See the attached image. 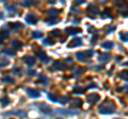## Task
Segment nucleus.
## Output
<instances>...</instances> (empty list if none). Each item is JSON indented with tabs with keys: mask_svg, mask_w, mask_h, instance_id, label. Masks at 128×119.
Returning <instances> with one entry per match:
<instances>
[{
	"mask_svg": "<svg viewBox=\"0 0 128 119\" xmlns=\"http://www.w3.org/2000/svg\"><path fill=\"white\" fill-rule=\"evenodd\" d=\"M48 13H49V16L52 17V14H55V16H56V15L59 13V11H57V10H55V9H51V10H49Z\"/></svg>",
	"mask_w": 128,
	"mask_h": 119,
	"instance_id": "nucleus-23",
	"label": "nucleus"
},
{
	"mask_svg": "<svg viewBox=\"0 0 128 119\" xmlns=\"http://www.w3.org/2000/svg\"><path fill=\"white\" fill-rule=\"evenodd\" d=\"M36 54H38V59L43 60V61H44V59H46V54H45V52H44L43 50H38V51H36Z\"/></svg>",
	"mask_w": 128,
	"mask_h": 119,
	"instance_id": "nucleus-16",
	"label": "nucleus"
},
{
	"mask_svg": "<svg viewBox=\"0 0 128 119\" xmlns=\"http://www.w3.org/2000/svg\"><path fill=\"white\" fill-rule=\"evenodd\" d=\"M13 72L14 73H19V72H21V69L20 68H15V69H13Z\"/></svg>",
	"mask_w": 128,
	"mask_h": 119,
	"instance_id": "nucleus-31",
	"label": "nucleus"
},
{
	"mask_svg": "<svg viewBox=\"0 0 128 119\" xmlns=\"http://www.w3.org/2000/svg\"><path fill=\"white\" fill-rule=\"evenodd\" d=\"M81 44H82L81 39H80V38H76L75 41H73V44L68 45V47H76V46H80Z\"/></svg>",
	"mask_w": 128,
	"mask_h": 119,
	"instance_id": "nucleus-12",
	"label": "nucleus"
},
{
	"mask_svg": "<svg viewBox=\"0 0 128 119\" xmlns=\"http://www.w3.org/2000/svg\"><path fill=\"white\" fill-rule=\"evenodd\" d=\"M80 31H81V30L79 28H73V27L67 28L65 30V32H66V33H68V34H77V33H79Z\"/></svg>",
	"mask_w": 128,
	"mask_h": 119,
	"instance_id": "nucleus-7",
	"label": "nucleus"
},
{
	"mask_svg": "<svg viewBox=\"0 0 128 119\" xmlns=\"http://www.w3.org/2000/svg\"><path fill=\"white\" fill-rule=\"evenodd\" d=\"M124 1V0H115V2H116V3H121V2H123Z\"/></svg>",
	"mask_w": 128,
	"mask_h": 119,
	"instance_id": "nucleus-37",
	"label": "nucleus"
},
{
	"mask_svg": "<svg viewBox=\"0 0 128 119\" xmlns=\"http://www.w3.org/2000/svg\"><path fill=\"white\" fill-rule=\"evenodd\" d=\"M10 103V99L9 98H2L1 99V104H2V106H6L8 105V104Z\"/></svg>",
	"mask_w": 128,
	"mask_h": 119,
	"instance_id": "nucleus-20",
	"label": "nucleus"
},
{
	"mask_svg": "<svg viewBox=\"0 0 128 119\" xmlns=\"http://www.w3.org/2000/svg\"><path fill=\"white\" fill-rule=\"evenodd\" d=\"M49 1H50V2H55L56 0H49Z\"/></svg>",
	"mask_w": 128,
	"mask_h": 119,
	"instance_id": "nucleus-39",
	"label": "nucleus"
},
{
	"mask_svg": "<svg viewBox=\"0 0 128 119\" xmlns=\"http://www.w3.org/2000/svg\"><path fill=\"white\" fill-rule=\"evenodd\" d=\"M84 90H85V88L80 87V86H75V88H74V93L75 94H83Z\"/></svg>",
	"mask_w": 128,
	"mask_h": 119,
	"instance_id": "nucleus-15",
	"label": "nucleus"
},
{
	"mask_svg": "<svg viewBox=\"0 0 128 119\" xmlns=\"http://www.w3.org/2000/svg\"><path fill=\"white\" fill-rule=\"evenodd\" d=\"M62 104H64V103H66L67 102V98H61V101H60Z\"/></svg>",
	"mask_w": 128,
	"mask_h": 119,
	"instance_id": "nucleus-32",
	"label": "nucleus"
},
{
	"mask_svg": "<svg viewBox=\"0 0 128 119\" xmlns=\"http://www.w3.org/2000/svg\"><path fill=\"white\" fill-rule=\"evenodd\" d=\"M55 114H60V115H63V116H78L79 115V113H77V112H74L72 110H68V111H58L56 112Z\"/></svg>",
	"mask_w": 128,
	"mask_h": 119,
	"instance_id": "nucleus-2",
	"label": "nucleus"
},
{
	"mask_svg": "<svg viewBox=\"0 0 128 119\" xmlns=\"http://www.w3.org/2000/svg\"><path fill=\"white\" fill-rule=\"evenodd\" d=\"M83 72H84V69H81V68H79L78 70H76V71H75V76H76V77H79L80 74H82Z\"/></svg>",
	"mask_w": 128,
	"mask_h": 119,
	"instance_id": "nucleus-24",
	"label": "nucleus"
},
{
	"mask_svg": "<svg viewBox=\"0 0 128 119\" xmlns=\"http://www.w3.org/2000/svg\"><path fill=\"white\" fill-rule=\"evenodd\" d=\"M40 81H43V82H47V78H45V77L43 76V74H41L40 76Z\"/></svg>",
	"mask_w": 128,
	"mask_h": 119,
	"instance_id": "nucleus-30",
	"label": "nucleus"
},
{
	"mask_svg": "<svg viewBox=\"0 0 128 119\" xmlns=\"http://www.w3.org/2000/svg\"><path fill=\"white\" fill-rule=\"evenodd\" d=\"M38 107L41 108V111L43 112V113H49V112H50V107H49L48 105H46V104H44V103L38 104Z\"/></svg>",
	"mask_w": 128,
	"mask_h": 119,
	"instance_id": "nucleus-8",
	"label": "nucleus"
},
{
	"mask_svg": "<svg viewBox=\"0 0 128 119\" xmlns=\"http://www.w3.org/2000/svg\"><path fill=\"white\" fill-rule=\"evenodd\" d=\"M2 18V13H0V19Z\"/></svg>",
	"mask_w": 128,
	"mask_h": 119,
	"instance_id": "nucleus-38",
	"label": "nucleus"
},
{
	"mask_svg": "<svg viewBox=\"0 0 128 119\" xmlns=\"http://www.w3.org/2000/svg\"><path fill=\"white\" fill-rule=\"evenodd\" d=\"M127 1H128V0H127Z\"/></svg>",
	"mask_w": 128,
	"mask_h": 119,
	"instance_id": "nucleus-41",
	"label": "nucleus"
},
{
	"mask_svg": "<svg viewBox=\"0 0 128 119\" xmlns=\"http://www.w3.org/2000/svg\"><path fill=\"white\" fill-rule=\"evenodd\" d=\"M88 12L90 13L91 17H95V15H97V13H98V9L95 7L94 6H89Z\"/></svg>",
	"mask_w": 128,
	"mask_h": 119,
	"instance_id": "nucleus-6",
	"label": "nucleus"
},
{
	"mask_svg": "<svg viewBox=\"0 0 128 119\" xmlns=\"http://www.w3.org/2000/svg\"><path fill=\"white\" fill-rule=\"evenodd\" d=\"M6 115H15V116H24V117H26L27 114L25 113V112L17 111V112H10V113H6Z\"/></svg>",
	"mask_w": 128,
	"mask_h": 119,
	"instance_id": "nucleus-9",
	"label": "nucleus"
},
{
	"mask_svg": "<svg viewBox=\"0 0 128 119\" xmlns=\"http://www.w3.org/2000/svg\"><path fill=\"white\" fill-rule=\"evenodd\" d=\"M27 94H28L32 98H38L40 97V91L36 90V89H32V88H28L27 89Z\"/></svg>",
	"mask_w": 128,
	"mask_h": 119,
	"instance_id": "nucleus-4",
	"label": "nucleus"
},
{
	"mask_svg": "<svg viewBox=\"0 0 128 119\" xmlns=\"http://www.w3.org/2000/svg\"><path fill=\"white\" fill-rule=\"evenodd\" d=\"M120 37H121V39H122L123 42H128V33H127V32H125V33H122L120 35Z\"/></svg>",
	"mask_w": 128,
	"mask_h": 119,
	"instance_id": "nucleus-18",
	"label": "nucleus"
},
{
	"mask_svg": "<svg viewBox=\"0 0 128 119\" xmlns=\"http://www.w3.org/2000/svg\"><path fill=\"white\" fill-rule=\"evenodd\" d=\"M3 52H4V53H6V54H10V55H14V54H15V52H14V51H10L9 49H6Z\"/></svg>",
	"mask_w": 128,
	"mask_h": 119,
	"instance_id": "nucleus-29",
	"label": "nucleus"
},
{
	"mask_svg": "<svg viewBox=\"0 0 128 119\" xmlns=\"http://www.w3.org/2000/svg\"><path fill=\"white\" fill-rule=\"evenodd\" d=\"M26 20H27V22H29V24H36V21H38V17H36L34 14H29L28 16H27Z\"/></svg>",
	"mask_w": 128,
	"mask_h": 119,
	"instance_id": "nucleus-5",
	"label": "nucleus"
},
{
	"mask_svg": "<svg viewBox=\"0 0 128 119\" xmlns=\"http://www.w3.org/2000/svg\"><path fill=\"white\" fill-rule=\"evenodd\" d=\"M85 0H75V3H84Z\"/></svg>",
	"mask_w": 128,
	"mask_h": 119,
	"instance_id": "nucleus-33",
	"label": "nucleus"
},
{
	"mask_svg": "<svg viewBox=\"0 0 128 119\" xmlns=\"http://www.w3.org/2000/svg\"><path fill=\"white\" fill-rule=\"evenodd\" d=\"M3 81H6V82H14L13 79H3Z\"/></svg>",
	"mask_w": 128,
	"mask_h": 119,
	"instance_id": "nucleus-36",
	"label": "nucleus"
},
{
	"mask_svg": "<svg viewBox=\"0 0 128 119\" xmlns=\"http://www.w3.org/2000/svg\"><path fill=\"white\" fill-rule=\"evenodd\" d=\"M28 74H32V76H33V74H35V71H34V70H29Z\"/></svg>",
	"mask_w": 128,
	"mask_h": 119,
	"instance_id": "nucleus-35",
	"label": "nucleus"
},
{
	"mask_svg": "<svg viewBox=\"0 0 128 119\" xmlns=\"http://www.w3.org/2000/svg\"><path fill=\"white\" fill-rule=\"evenodd\" d=\"M23 3H24V6H29L32 3V0H23Z\"/></svg>",
	"mask_w": 128,
	"mask_h": 119,
	"instance_id": "nucleus-27",
	"label": "nucleus"
},
{
	"mask_svg": "<svg viewBox=\"0 0 128 119\" xmlns=\"http://www.w3.org/2000/svg\"><path fill=\"white\" fill-rule=\"evenodd\" d=\"M76 56L78 58L79 61H84L85 58H84V52H82V53H80V52H78L77 54H76Z\"/></svg>",
	"mask_w": 128,
	"mask_h": 119,
	"instance_id": "nucleus-21",
	"label": "nucleus"
},
{
	"mask_svg": "<svg viewBox=\"0 0 128 119\" xmlns=\"http://www.w3.org/2000/svg\"><path fill=\"white\" fill-rule=\"evenodd\" d=\"M47 97H48L49 99H50L51 101H52V102H57V101H58V98H57L56 96H53L52 94H48V95H47Z\"/></svg>",
	"mask_w": 128,
	"mask_h": 119,
	"instance_id": "nucleus-22",
	"label": "nucleus"
},
{
	"mask_svg": "<svg viewBox=\"0 0 128 119\" xmlns=\"http://www.w3.org/2000/svg\"><path fill=\"white\" fill-rule=\"evenodd\" d=\"M97 38H98V36H97V35L93 37V39H92V44H95V41H96V39H97Z\"/></svg>",
	"mask_w": 128,
	"mask_h": 119,
	"instance_id": "nucleus-34",
	"label": "nucleus"
},
{
	"mask_svg": "<svg viewBox=\"0 0 128 119\" xmlns=\"http://www.w3.org/2000/svg\"><path fill=\"white\" fill-rule=\"evenodd\" d=\"M125 89H127V90H128V85H127V86H125Z\"/></svg>",
	"mask_w": 128,
	"mask_h": 119,
	"instance_id": "nucleus-40",
	"label": "nucleus"
},
{
	"mask_svg": "<svg viewBox=\"0 0 128 119\" xmlns=\"http://www.w3.org/2000/svg\"><path fill=\"white\" fill-rule=\"evenodd\" d=\"M98 60H99L100 62H108L110 60V54H100L99 56H98Z\"/></svg>",
	"mask_w": 128,
	"mask_h": 119,
	"instance_id": "nucleus-10",
	"label": "nucleus"
},
{
	"mask_svg": "<svg viewBox=\"0 0 128 119\" xmlns=\"http://www.w3.org/2000/svg\"><path fill=\"white\" fill-rule=\"evenodd\" d=\"M11 45H12V47H13V48H15V49H18V48H20V47L23 46L20 42L16 41V39H15V41H13V42H12Z\"/></svg>",
	"mask_w": 128,
	"mask_h": 119,
	"instance_id": "nucleus-14",
	"label": "nucleus"
},
{
	"mask_svg": "<svg viewBox=\"0 0 128 119\" xmlns=\"http://www.w3.org/2000/svg\"><path fill=\"white\" fill-rule=\"evenodd\" d=\"M43 44H44V45H52L53 43L50 41V39H44V41H43Z\"/></svg>",
	"mask_w": 128,
	"mask_h": 119,
	"instance_id": "nucleus-28",
	"label": "nucleus"
},
{
	"mask_svg": "<svg viewBox=\"0 0 128 119\" xmlns=\"http://www.w3.org/2000/svg\"><path fill=\"white\" fill-rule=\"evenodd\" d=\"M59 21V19L58 18H52V17H50V18L48 19V20H46V24H56V22H58Z\"/></svg>",
	"mask_w": 128,
	"mask_h": 119,
	"instance_id": "nucleus-19",
	"label": "nucleus"
},
{
	"mask_svg": "<svg viewBox=\"0 0 128 119\" xmlns=\"http://www.w3.org/2000/svg\"><path fill=\"white\" fill-rule=\"evenodd\" d=\"M60 30H53V31H51V35L53 36H60Z\"/></svg>",
	"mask_w": 128,
	"mask_h": 119,
	"instance_id": "nucleus-25",
	"label": "nucleus"
},
{
	"mask_svg": "<svg viewBox=\"0 0 128 119\" xmlns=\"http://www.w3.org/2000/svg\"><path fill=\"white\" fill-rule=\"evenodd\" d=\"M113 47V44L111 42H107V43H104L102 44V48H106V49H111Z\"/></svg>",
	"mask_w": 128,
	"mask_h": 119,
	"instance_id": "nucleus-17",
	"label": "nucleus"
},
{
	"mask_svg": "<svg viewBox=\"0 0 128 119\" xmlns=\"http://www.w3.org/2000/svg\"><path fill=\"white\" fill-rule=\"evenodd\" d=\"M24 61L26 62V63L28 64L29 66H32V65H34V63H35V61H34V59H32V58H29V56H26V58L24 59Z\"/></svg>",
	"mask_w": 128,
	"mask_h": 119,
	"instance_id": "nucleus-11",
	"label": "nucleus"
},
{
	"mask_svg": "<svg viewBox=\"0 0 128 119\" xmlns=\"http://www.w3.org/2000/svg\"><path fill=\"white\" fill-rule=\"evenodd\" d=\"M72 105H73V107H80L82 105V102H81V100H79V99H76V100H73Z\"/></svg>",
	"mask_w": 128,
	"mask_h": 119,
	"instance_id": "nucleus-13",
	"label": "nucleus"
},
{
	"mask_svg": "<svg viewBox=\"0 0 128 119\" xmlns=\"http://www.w3.org/2000/svg\"><path fill=\"white\" fill-rule=\"evenodd\" d=\"M32 36H33L34 38H38V37H41L42 36V33H41V32H38V31H35V32H33Z\"/></svg>",
	"mask_w": 128,
	"mask_h": 119,
	"instance_id": "nucleus-26",
	"label": "nucleus"
},
{
	"mask_svg": "<svg viewBox=\"0 0 128 119\" xmlns=\"http://www.w3.org/2000/svg\"><path fill=\"white\" fill-rule=\"evenodd\" d=\"M98 100H99V96H98L97 94H91V95L88 97V101H89V103H91V104L96 103Z\"/></svg>",
	"mask_w": 128,
	"mask_h": 119,
	"instance_id": "nucleus-3",
	"label": "nucleus"
},
{
	"mask_svg": "<svg viewBox=\"0 0 128 119\" xmlns=\"http://www.w3.org/2000/svg\"><path fill=\"white\" fill-rule=\"evenodd\" d=\"M115 110V106L114 104H112L111 102H108L105 103L104 105H102L99 107V113L102 114H112Z\"/></svg>",
	"mask_w": 128,
	"mask_h": 119,
	"instance_id": "nucleus-1",
	"label": "nucleus"
}]
</instances>
